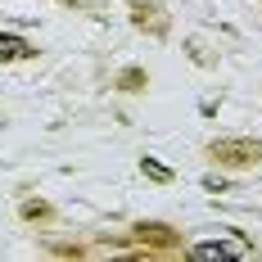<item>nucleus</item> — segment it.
Instances as JSON below:
<instances>
[{
    "mask_svg": "<svg viewBox=\"0 0 262 262\" xmlns=\"http://www.w3.org/2000/svg\"><path fill=\"white\" fill-rule=\"evenodd\" d=\"M199 262H231V258H244V244H226V239H212V244H194L190 249Z\"/></svg>",
    "mask_w": 262,
    "mask_h": 262,
    "instance_id": "f257e3e1",
    "label": "nucleus"
},
{
    "mask_svg": "<svg viewBox=\"0 0 262 262\" xmlns=\"http://www.w3.org/2000/svg\"><path fill=\"white\" fill-rule=\"evenodd\" d=\"M27 54V41H18V36H0V59H23Z\"/></svg>",
    "mask_w": 262,
    "mask_h": 262,
    "instance_id": "f03ea898",
    "label": "nucleus"
}]
</instances>
